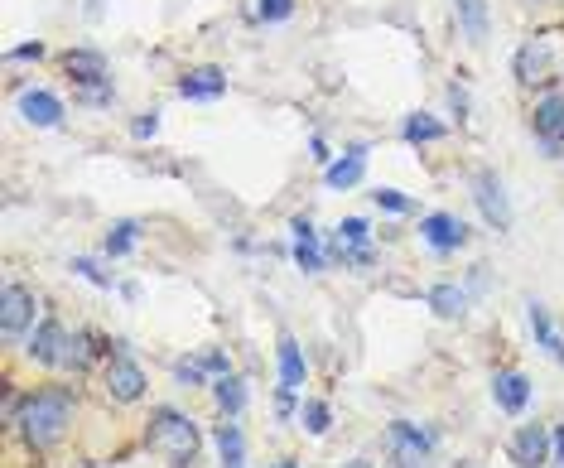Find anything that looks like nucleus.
<instances>
[{
  "label": "nucleus",
  "mask_w": 564,
  "mask_h": 468,
  "mask_svg": "<svg viewBox=\"0 0 564 468\" xmlns=\"http://www.w3.org/2000/svg\"><path fill=\"white\" fill-rule=\"evenodd\" d=\"M473 198H478V208H483L487 227H492V232H507L511 227V203H507L502 179H497L492 169H478V174H473Z\"/></svg>",
  "instance_id": "6e6552de"
},
{
  "label": "nucleus",
  "mask_w": 564,
  "mask_h": 468,
  "mask_svg": "<svg viewBox=\"0 0 564 468\" xmlns=\"http://www.w3.org/2000/svg\"><path fill=\"white\" fill-rule=\"evenodd\" d=\"M295 15V0H256V20H266V25H285Z\"/></svg>",
  "instance_id": "c85d7f7f"
},
{
  "label": "nucleus",
  "mask_w": 564,
  "mask_h": 468,
  "mask_svg": "<svg viewBox=\"0 0 564 468\" xmlns=\"http://www.w3.org/2000/svg\"><path fill=\"white\" fill-rule=\"evenodd\" d=\"M145 444L155 449V454H164L169 464H193L198 459V425L188 420V415H179L174 406H160V411L150 415V430H145Z\"/></svg>",
  "instance_id": "7ed1b4c3"
},
{
  "label": "nucleus",
  "mask_w": 564,
  "mask_h": 468,
  "mask_svg": "<svg viewBox=\"0 0 564 468\" xmlns=\"http://www.w3.org/2000/svg\"><path fill=\"white\" fill-rule=\"evenodd\" d=\"M227 92V73L222 68H188L179 78V97L184 102H217Z\"/></svg>",
  "instance_id": "2eb2a0df"
},
{
  "label": "nucleus",
  "mask_w": 564,
  "mask_h": 468,
  "mask_svg": "<svg viewBox=\"0 0 564 468\" xmlns=\"http://www.w3.org/2000/svg\"><path fill=\"white\" fill-rule=\"evenodd\" d=\"M367 155H372V145L357 140L352 150H343V160H333V165L323 169V184H328V189H352V184H362V174H367Z\"/></svg>",
  "instance_id": "ddd939ff"
},
{
  "label": "nucleus",
  "mask_w": 564,
  "mask_h": 468,
  "mask_svg": "<svg viewBox=\"0 0 564 468\" xmlns=\"http://www.w3.org/2000/svg\"><path fill=\"white\" fill-rule=\"evenodd\" d=\"M20 111H25L29 126H44V131L63 126V102H58L54 92H44V87H29L25 97H20Z\"/></svg>",
  "instance_id": "f3484780"
},
{
  "label": "nucleus",
  "mask_w": 564,
  "mask_h": 468,
  "mask_svg": "<svg viewBox=\"0 0 564 468\" xmlns=\"http://www.w3.org/2000/svg\"><path fill=\"white\" fill-rule=\"evenodd\" d=\"M309 150H314V160H319L323 169L333 165V155H328V140H323V136H314V140H309Z\"/></svg>",
  "instance_id": "c9c22d12"
},
{
  "label": "nucleus",
  "mask_w": 564,
  "mask_h": 468,
  "mask_svg": "<svg viewBox=\"0 0 564 468\" xmlns=\"http://www.w3.org/2000/svg\"><path fill=\"white\" fill-rule=\"evenodd\" d=\"M550 444H555V435H550L545 425H521V430L511 435L507 454L516 468H545L550 464Z\"/></svg>",
  "instance_id": "1a4fd4ad"
},
{
  "label": "nucleus",
  "mask_w": 564,
  "mask_h": 468,
  "mask_svg": "<svg viewBox=\"0 0 564 468\" xmlns=\"http://www.w3.org/2000/svg\"><path fill=\"white\" fill-rule=\"evenodd\" d=\"M343 468H372V464H367V459H352V464H343Z\"/></svg>",
  "instance_id": "58836bf2"
},
{
  "label": "nucleus",
  "mask_w": 564,
  "mask_h": 468,
  "mask_svg": "<svg viewBox=\"0 0 564 468\" xmlns=\"http://www.w3.org/2000/svg\"><path fill=\"white\" fill-rule=\"evenodd\" d=\"M25 353H29V362H44V367H73V372L87 367V358H92L87 333H68L54 314H44V319L29 329Z\"/></svg>",
  "instance_id": "f03ea898"
},
{
  "label": "nucleus",
  "mask_w": 564,
  "mask_h": 468,
  "mask_svg": "<svg viewBox=\"0 0 564 468\" xmlns=\"http://www.w3.org/2000/svg\"><path fill=\"white\" fill-rule=\"evenodd\" d=\"M401 136L410 145H430V140H444V121H434L425 111H415V116H405L401 121Z\"/></svg>",
  "instance_id": "393cba45"
},
{
  "label": "nucleus",
  "mask_w": 564,
  "mask_h": 468,
  "mask_svg": "<svg viewBox=\"0 0 564 468\" xmlns=\"http://www.w3.org/2000/svg\"><path fill=\"white\" fill-rule=\"evenodd\" d=\"M34 309H39V300H34V290H25V285H5L0 290V333L5 338H20V333L34 329Z\"/></svg>",
  "instance_id": "423d86ee"
},
{
  "label": "nucleus",
  "mask_w": 564,
  "mask_h": 468,
  "mask_svg": "<svg viewBox=\"0 0 564 468\" xmlns=\"http://www.w3.org/2000/svg\"><path fill=\"white\" fill-rule=\"evenodd\" d=\"M454 15H458V29L468 44H483L487 39V0H454Z\"/></svg>",
  "instance_id": "4be33fe9"
},
{
  "label": "nucleus",
  "mask_w": 564,
  "mask_h": 468,
  "mask_svg": "<svg viewBox=\"0 0 564 468\" xmlns=\"http://www.w3.org/2000/svg\"><path fill=\"white\" fill-rule=\"evenodd\" d=\"M63 73L73 78L78 87H107V58L97 54V49H68L63 54Z\"/></svg>",
  "instance_id": "4468645a"
},
{
  "label": "nucleus",
  "mask_w": 564,
  "mask_h": 468,
  "mask_svg": "<svg viewBox=\"0 0 564 468\" xmlns=\"http://www.w3.org/2000/svg\"><path fill=\"white\" fill-rule=\"evenodd\" d=\"M434 444H439L434 430L415 425V420H391V425H386V449H391L396 468H430Z\"/></svg>",
  "instance_id": "20e7f679"
},
{
  "label": "nucleus",
  "mask_w": 564,
  "mask_h": 468,
  "mask_svg": "<svg viewBox=\"0 0 564 468\" xmlns=\"http://www.w3.org/2000/svg\"><path fill=\"white\" fill-rule=\"evenodd\" d=\"M555 435V444H550V468H564V420L550 430Z\"/></svg>",
  "instance_id": "72a5a7b5"
},
{
  "label": "nucleus",
  "mask_w": 564,
  "mask_h": 468,
  "mask_svg": "<svg viewBox=\"0 0 564 468\" xmlns=\"http://www.w3.org/2000/svg\"><path fill=\"white\" fill-rule=\"evenodd\" d=\"M73 406H78V396H73L68 386H44V391L25 396V406L15 411L20 440H25L29 449H54V444L63 440V430L73 425Z\"/></svg>",
  "instance_id": "f257e3e1"
},
{
  "label": "nucleus",
  "mask_w": 564,
  "mask_h": 468,
  "mask_svg": "<svg viewBox=\"0 0 564 468\" xmlns=\"http://www.w3.org/2000/svg\"><path fill=\"white\" fill-rule=\"evenodd\" d=\"M203 367H208L213 377H227V372H232V362H227V353H203Z\"/></svg>",
  "instance_id": "f704fd0d"
},
{
  "label": "nucleus",
  "mask_w": 564,
  "mask_h": 468,
  "mask_svg": "<svg viewBox=\"0 0 564 468\" xmlns=\"http://www.w3.org/2000/svg\"><path fill=\"white\" fill-rule=\"evenodd\" d=\"M290 232H295V261H299V266H304V271H323L328 251H319V232H314V222L295 218V222H290Z\"/></svg>",
  "instance_id": "a211bd4d"
},
{
  "label": "nucleus",
  "mask_w": 564,
  "mask_h": 468,
  "mask_svg": "<svg viewBox=\"0 0 564 468\" xmlns=\"http://www.w3.org/2000/svg\"><path fill=\"white\" fill-rule=\"evenodd\" d=\"M266 468H299L295 459H275V464H266Z\"/></svg>",
  "instance_id": "4c0bfd02"
},
{
  "label": "nucleus",
  "mask_w": 564,
  "mask_h": 468,
  "mask_svg": "<svg viewBox=\"0 0 564 468\" xmlns=\"http://www.w3.org/2000/svg\"><path fill=\"white\" fill-rule=\"evenodd\" d=\"M333 242H343V247H372V227L362 218H343L333 227Z\"/></svg>",
  "instance_id": "bb28decb"
},
{
  "label": "nucleus",
  "mask_w": 564,
  "mask_h": 468,
  "mask_svg": "<svg viewBox=\"0 0 564 468\" xmlns=\"http://www.w3.org/2000/svg\"><path fill=\"white\" fill-rule=\"evenodd\" d=\"M531 131H536L550 150H560V145H564V92L540 97L536 111H531Z\"/></svg>",
  "instance_id": "f8f14e48"
},
{
  "label": "nucleus",
  "mask_w": 564,
  "mask_h": 468,
  "mask_svg": "<svg viewBox=\"0 0 564 468\" xmlns=\"http://www.w3.org/2000/svg\"><path fill=\"white\" fill-rule=\"evenodd\" d=\"M468 237H473V232H468V222L458 218V213H425V218H420V242L430 251H439V256L458 251Z\"/></svg>",
  "instance_id": "0eeeda50"
},
{
  "label": "nucleus",
  "mask_w": 564,
  "mask_h": 468,
  "mask_svg": "<svg viewBox=\"0 0 564 468\" xmlns=\"http://www.w3.org/2000/svg\"><path fill=\"white\" fill-rule=\"evenodd\" d=\"M131 131H135V140H150V136H155V131H160V111H145V116L135 121Z\"/></svg>",
  "instance_id": "473e14b6"
},
{
  "label": "nucleus",
  "mask_w": 564,
  "mask_h": 468,
  "mask_svg": "<svg viewBox=\"0 0 564 468\" xmlns=\"http://www.w3.org/2000/svg\"><path fill=\"white\" fill-rule=\"evenodd\" d=\"M10 58H44V44L34 39V44H20V49H10Z\"/></svg>",
  "instance_id": "e433bc0d"
},
{
  "label": "nucleus",
  "mask_w": 564,
  "mask_h": 468,
  "mask_svg": "<svg viewBox=\"0 0 564 468\" xmlns=\"http://www.w3.org/2000/svg\"><path fill=\"white\" fill-rule=\"evenodd\" d=\"M526 319H531V333H536V348L550 362H560L564 367V338H560V329H555V319H550V309H545L540 300H531L526 304Z\"/></svg>",
  "instance_id": "dca6fc26"
},
{
  "label": "nucleus",
  "mask_w": 564,
  "mask_h": 468,
  "mask_svg": "<svg viewBox=\"0 0 564 468\" xmlns=\"http://www.w3.org/2000/svg\"><path fill=\"white\" fill-rule=\"evenodd\" d=\"M73 276L92 280L97 290H111V271H102V261H92V256H73Z\"/></svg>",
  "instance_id": "cd10ccee"
},
{
  "label": "nucleus",
  "mask_w": 564,
  "mask_h": 468,
  "mask_svg": "<svg viewBox=\"0 0 564 468\" xmlns=\"http://www.w3.org/2000/svg\"><path fill=\"white\" fill-rule=\"evenodd\" d=\"M492 406H497L502 415H521L526 406H531V377L516 372V367L497 372V377H492Z\"/></svg>",
  "instance_id": "9b49d317"
},
{
  "label": "nucleus",
  "mask_w": 564,
  "mask_h": 468,
  "mask_svg": "<svg viewBox=\"0 0 564 468\" xmlns=\"http://www.w3.org/2000/svg\"><path fill=\"white\" fill-rule=\"evenodd\" d=\"M213 396H217V406H222V415H232V420L246 411V382L232 377V372H227V377H213Z\"/></svg>",
  "instance_id": "b1692460"
},
{
  "label": "nucleus",
  "mask_w": 564,
  "mask_h": 468,
  "mask_svg": "<svg viewBox=\"0 0 564 468\" xmlns=\"http://www.w3.org/2000/svg\"><path fill=\"white\" fill-rule=\"evenodd\" d=\"M140 232H145V222H140V218H121V222H111V232L102 237V256H107V261H116V256H126V251H135V242H140Z\"/></svg>",
  "instance_id": "412c9836"
},
{
  "label": "nucleus",
  "mask_w": 564,
  "mask_h": 468,
  "mask_svg": "<svg viewBox=\"0 0 564 468\" xmlns=\"http://www.w3.org/2000/svg\"><path fill=\"white\" fill-rule=\"evenodd\" d=\"M430 309L439 314V319H463V314H468V290L444 280V285H434L430 290Z\"/></svg>",
  "instance_id": "5701e85b"
},
{
  "label": "nucleus",
  "mask_w": 564,
  "mask_h": 468,
  "mask_svg": "<svg viewBox=\"0 0 564 468\" xmlns=\"http://www.w3.org/2000/svg\"><path fill=\"white\" fill-rule=\"evenodd\" d=\"M275 358H280V386H285V391H299V386H304V372H309V367H304V348H299L290 333H280Z\"/></svg>",
  "instance_id": "aec40b11"
},
{
  "label": "nucleus",
  "mask_w": 564,
  "mask_h": 468,
  "mask_svg": "<svg viewBox=\"0 0 564 468\" xmlns=\"http://www.w3.org/2000/svg\"><path fill=\"white\" fill-rule=\"evenodd\" d=\"M295 396H299V391L275 386V415H280V420H295Z\"/></svg>",
  "instance_id": "2f4dec72"
},
{
  "label": "nucleus",
  "mask_w": 564,
  "mask_h": 468,
  "mask_svg": "<svg viewBox=\"0 0 564 468\" xmlns=\"http://www.w3.org/2000/svg\"><path fill=\"white\" fill-rule=\"evenodd\" d=\"M174 377L184 386H213L208 382V367H203V358H179L174 362Z\"/></svg>",
  "instance_id": "7c9ffc66"
},
{
  "label": "nucleus",
  "mask_w": 564,
  "mask_h": 468,
  "mask_svg": "<svg viewBox=\"0 0 564 468\" xmlns=\"http://www.w3.org/2000/svg\"><path fill=\"white\" fill-rule=\"evenodd\" d=\"M299 420H304V430H309L314 440H323V435L333 430V406H328V401H304V406H299Z\"/></svg>",
  "instance_id": "a878e982"
},
{
  "label": "nucleus",
  "mask_w": 564,
  "mask_h": 468,
  "mask_svg": "<svg viewBox=\"0 0 564 468\" xmlns=\"http://www.w3.org/2000/svg\"><path fill=\"white\" fill-rule=\"evenodd\" d=\"M145 386H150L145 367L126 353V343H116V353H111V362H107V396L121 401V406H131V401L145 396Z\"/></svg>",
  "instance_id": "39448f33"
},
{
  "label": "nucleus",
  "mask_w": 564,
  "mask_h": 468,
  "mask_svg": "<svg viewBox=\"0 0 564 468\" xmlns=\"http://www.w3.org/2000/svg\"><path fill=\"white\" fill-rule=\"evenodd\" d=\"M213 440H217V459H222V468H246V440H242V425H237L232 415L213 430Z\"/></svg>",
  "instance_id": "6ab92c4d"
},
{
  "label": "nucleus",
  "mask_w": 564,
  "mask_h": 468,
  "mask_svg": "<svg viewBox=\"0 0 564 468\" xmlns=\"http://www.w3.org/2000/svg\"><path fill=\"white\" fill-rule=\"evenodd\" d=\"M372 203H376V208H386V213H415V198L401 193V189H376Z\"/></svg>",
  "instance_id": "c756f323"
},
{
  "label": "nucleus",
  "mask_w": 564,
  "mask_h": 468,
  "mask_svg": "<svg viewBox=\"0 0 564 468\" xmlns=\"http://www.w3.org/2000/svg\"><path fill=\"white\" fill-rule=\"evenodd\" d=\"M516 78H521L526 87L555 83V78H560V63H555V44H550V39H536V44H526V49L516 54Z\"/></svg>",
  "instance_id": "9d476101"
}]
</instances>
